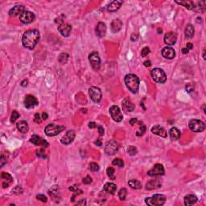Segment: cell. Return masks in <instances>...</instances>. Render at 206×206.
I'll return each mask as SVG.
<instances>
[{"instance_id": "cell-1", "label": "cell", "mask_w": 206, "mask_h": 206, "mask_svg": "<svg viewBox=\"0 0 206 206\" xmlns=\"http://www.w3.org/2000/svg\"><path fill=\"white\" fill-rule=\"evenodd\" d=\"M39 37H40V35H39V31L36 29L28 30L23 36L22 41H23V46L28 49H33L35 46L39 42Z\"/></svg>"}, {"instance_id": "cell-2", "label": "cell", "mask_w": 206, "mask_h": 206, "mask_svg": "<svg viewBox=\"0 0 206 206\" xmlns=\"http://www.w3.org/2000/svg\"><path fill=\"white\" fill-rule=\"evenodd\" d=\"M124 81H125L126 87L128 88L131 93L133 94L137 93L139 88V79L137 76L135 74H127L125 77Z\"/></svg>"}, {"instance_id": "cell-3", "label": "cell", "mask_w": 206, "mask_h": 206, "mask_svg": "<svg viewBox=\"0 0 206 206\" xmlns=\"http://www.w3.org/2000/svg\"><path fill=\"white\" fill-rule=\"evenodd\" d=\"M166 201V197L162 194H156L151 197H147L145 202L147 205L150 206H161L164 204Z\"/></svg>"}, {"instance_id": "cell-4", "label": "cell", "mask_w": 206, "mask_h": 206, "mask_svg": "<svg viewBox=\"0 0 206 206\" xmlns=\"http://www.w3.org/2000/svg\"><path fill=\"white\" fill-rule=\"evenodd\" d=\"M151 76L152 79L157 83L163 84V83H164L167 81V77H166V74L163 72V70L161 69H159V68L152 69L151 72Z\"/></svg>"}, {"instance_id": "cell-5", "label": "cell", "mask_w": 206, "mask_h": 206, "mask_svg": "<svg viewBox=\"0 0 206 206\" xmlns=\"http://www.w3.org/2000/svg\"><path fill=\"white\" fill-rule=\"evenodd\" d=\"M64 127L62 126H59L55 123L48 124L44 129V132L48 136H55L63 131Z\"/></svg>"}, {"instance_id": "cell-6", "label": "cell", "mask_w": 206, "mask_h": 206, "mask_svg": "<svg viewBox=\"0 0 206 206\" xmlns=\"http://www.w3.org/2000/svg\"><path fill=\"white\" fill-rule=\"evenodd\" d=\"M188 126L191 129V131H194V132L199 133L202 132L204 131L205 128V125L202 121L198 120V119H192L189 121Z\"/></svg>"}, {"instance_id": "cell-7", "label": "cell", "mask_w": 206, "mask_h": 206, "mask_svg": "<svg viewBox=\"0 0 206 206\" xmlns=\"http://www.w3.org/2000/svg\"><path fill=\"white\" fill-rule=\"evenodd\" d=\"M118 143L115 140H110L106 142L105 147V152L108 156H114L118 151Z\"/></svg>"}, {"instance_id": "cell-8", "label": "cell", "mask_w": 206, "mask_h": 206, "mask_svg": "<svg viewBox=\"0 0 206 206\" xmlns=\"http://www.w3.org/2000/svg\"><path fill=\"white\" fill-rule=\"evenodd\" d=\"M89 94L90 98L92 99V101H94V102L98 103L101 100L102 94H101V89H99L98 87L92 86V87L89 88Z\"/></svg>"}, {"instance_id": "cell-9", "label": "cell", "mask_w": 206, "mask_h": 206, "mask_svg": "<svg viewBox=\"0 0 206 206\" xmlns=\"http://www.w3.org/2000/svg\"><path fill=\"white\" fill-rule=\"evenodd\" d=\"M89 60L90 62L91 66L94 69H98L100 68V64H101V59L99 57L98 53L97 52H93L89 54Z\"/></svg>"}, {"instance_id": "cell-10", "label": "cell", "mask_w": 206, "mask_h": 206, "mask_svg": "<svg viewBox=\"0 0 206 206\" xmlns=\"http://www.w3.org/2000/svg\"><path fill=\"white\" fill-rule=\"evenodd\" d=\"M165 173L164 167L162 164L157 163L147 172V175L149 177H158V176H163Z\"/></svg>"}, {"instance_id": "cell-11", "label": "cell", "mask_w": 206, "mask_h": 206, "mask_svg": "<svg viewBox=\"0 0 206 206\" xmlns=\"http://www.w3.org/2000/svg\"><path fill=\"white\" fill-rule=\"evenodd\" d=\"M110 113L112 118L114 119L115 122H120L122 121L123 117H122V115L121 110L119 109V107L118 105H112V106L110 108Z\"/></svg>"}, {"instance_id": "cell-12", "label": "cell", "mask_w": 206, "mask_h": 206, "mask_svg": "<svg viewBox=\"0 0 206 206\" xmlns=\"http://www.w3.org/2000/svg\"><path fill=\"white\" fill-rule=\"evenodd\" d=\"M19 19L23 23L28 24L32 23L35 19V15L29 11H25L23 14L19 16Z\"/></svg>"}, {"instance_id": "cell-13", "label": "cell", "mask_w": 206, "mask_h": 206, "mask_svg": "<svg viewBox=\"0 0 206 206\" xmlns=\"http://www.w3.org/2000/svg\"><path fill=\"white\" fill-rule=\"evenodd\" d=\"M75 136L76 134L74 131H67L66 134L60 139V142H61L62 144L69 145L74 142Z\"/></svg>"}, {"instance_id": "cell-14", "label": "cell", "mask_w": 206, "mask_h": 206, "mask_svg": "<svg viewBox=\"0 0 206 206\" xmlns=\"http://www.w3.org/2000/svg\"><path fill=\"white\" fill-rule=\"evenodd\" d=\"M58 31L60 34L64 37L69 36V35L71 33L72 26L68 24V23H61L58 26Z\"/></svg>"}, {"instance_id": "cell-15", "label": "cell", "mask_w": 206, "mask_h": 206, "mask_svg": "<svg viewBox=\"0 0 206 206\" xmlns=\"http://www.w3.org/2000/svg\"><path fill=\"white\" fill-rule=\"evenodd\" d=\"M177 40V35L176 32H167L164 36V43L167 45H173L176 44Z\"/></svg>"}, {"instance_id": "cell-16", "label": "cell", "mask_w": 206, "mask_h": 206, "mask_svg": "<svg viewBox=\"0 0 206 206\" xmlns=\"http://www.w3.org/2000/svg\"><path fill=\"white\" fill-rule=\"evenodd\" d=\"M31 142H32L34 145H36V146H41L43 147H48V142L46 141L45 139H42L39 136L36 135H32V137L30 139Z\"/></svg>"}, {"instance_id": "cell-17", "label": "cell", "mask_w": 206, "mask_h": 206, "mask_svg": "<svg viewBox=\"0 0 206 206\" xmlns=\"http://www.w3.org/2000/svg\"><path fill=\"white\" fill-rule=\"evenodd\" d=\"M38 105V100L34 96L28 95L24 99V105L27 109H32Z\"/></svg>"}, {"instance_id": "cell-18", "label": "cell", "mask_w": 206, "mask_h": 206, "mask_svg": "<svg viewBox=\"0 0 206 206\" xmlns=\"http://www.w3.org/2000/svg\"><path fill=\"white\" fill-rule=\"evenodd\" d=\"M162 56L166 59L172 60L175 57L176 52H175L174 48H172V47H165L163 48Z\"/></svg>"}, {"instance_id": "cell-19", "label": "cell", "mask_w": 206, "mask_h": 206, "mask_svg": "<svg viewBox=\"0 0 206 206\" xmlns=\"http://www.w3.org/2000/svg\"><path fill=\"white\" fill-rule=\"evenodd\" d=\"M25 12V7L23 5H17L9 11V15L11 16H20Z\"/></svg>"}, {"instance_id": "cell-20", "label": "cell", "mask_w": 206, "mask_h": 206, "mask_svg": "<svg viewBox=\"0 0 206 206\" xmlns=\"http://www.w3.org/2000/svg\"><path fill=\"white\" fill-rule=\"evenodd\" d=\"M95 31H96V34L98 36L100 37V38L104 37L105 36V33H106V26L102 22H99L97 25Z\"/></svg>"}, {"instance_id": "cell-21", "label": "cell", "mask_w": 206, "mask_h": 206, "mask_svg": "<svg viewBox=\"0 0 206 206\" xmlns=\"http://www.w3.org/2000/svg\"><path fill=\"white\" fill-rule=\"evenodd\" d=\"M151 132L153 133V134H155V135H157L163 138H166L167 136V131H165V129L163 128V127H161L160 126H152V128H151Z\"/></svg>"}, {"instance_id": "cell-22", "label": "cell", "mask_w": 206, "mask_h": 206, "mask_svg": "<svg viewBox=\"0 0 206 206\" xmlns=\"http://www.w3.org/2000/svg\"><path fill=\"white\" fill-rule=\"evenodd\" d=\"M1 177H2V179H3L2 187L4 188H7L13 182V177L7 172H2V175H1Z\"/></svg>"}, {"instance_id": "cell-23", "label": "cell", "mask_w": 206, "mask_h": 206, "mask_svg": "<svg viewBox=\"0 0 206 206\" xmlns=\"http://www.w3.org/2000/svg\"><path fill=\"white\" fill-rule=\"evenodd\" d=\"M122 22L119 19H115L114 20L111 22V24H110V28H111V31L113 32H119L120 30L122 29Z\"/></svg>"}, {"instance_id": "cell-24", "label": "cell", "mask_w": 206, "mask_h": 206, "mask_svg": "<svg viewBox=\"0 0 206 206\" xmlns=\"http://www.w3.org/2000/svg\"><path fill=\"white\" fill-rule=\"evenodd\" d=\"M161 185H162V184H161L160 180H152L147 182V184H146V188L147 190H152L155 188H160Z\"/></svg>"}, {"instance_id": "cell-25", "label": "cell", "mask_w": 206, "mask_h": 206, "mask_svg": "<svg viewBox=\"0 0 206 206\" xmlns=\"http://www.w3.org/2000/svg\"><path fill=\"white\" fill-rule=\"evenodd\" d=\"M122 108L126 112H131L135 109V105L128 98H125L122 101Z\"/></svg>"}, {"instance_id": "cell-26", "label": "cell", "mask_w": 206, "mask_h": 206, "mask_svg": "<svg viewBox=\"0 0 206 206\" xmlns=\"http://www.w3.org/2000/svg\"><path fill=\"white\" fill-rule=\"evenodd\" d=\"M122 2H123L122 1H116V0H115V1H113V2H110V5L108 6L107 10L110 12H116V11H118V10L121 7Z\"/></svg>"}, {"instance_id": "cell-27", "label": "cell", "mask_w": 206, "mask_h": 206, "mask_svg": "<svg viewBox=\"0 0 206 206\" xmlns=\"http://www.w3.org/2000/svg\"><path fill=\"white\" fill-rule=\"evenodd\" d=\"M197 197L195 196V195H187L185 197H184V204L187 206L189 205H192V204H194L197 203Z\"/></svg>"}, {"instance_id": "cell-28", "label": "cell", "mask_w": 206, "mask_h": 206, "mask_svg": "<svg viewBox=\"0 0 206 206\" xmlns=\"http://www.w3.org/2000/svg\"><path fill=\"white\" fill-rule=\"evenodd\" d=\"M16 126L20 132L22 133H27L29 130V126H28V122L26 121H19L16 123Z\"/></svg>"}, {"instance_id": "cell-29", "label": "cell", "mask_w": 206, "mask_h": 206, "mask_svg": "<svg viewBox=\"0 0 206 206\" xmlns=\"http://www.w3.org/2000/svg\"><path fill=\"white\" fill-rule=\"evenodd\" d=\"M181 133L177 127H172L169 130V136L172 139L177 140L180 138Z\"/></svg>"}, {"instance_id": "cell-30", "label": "cell", "mask_w": 206, "mask_h": 206, "mask_svg": "<svg viewBox=\"0 0 206 206\" xmlns=\"http://www.w3.org/2000/svg\"><path fill=\"white\" fill-rule=\"evenodd\" d=\"M104 190L105 192H109L110 194H115L116 190H117V186L114 183H106L104 185Z\"/></svg>"}, {"instance_id": "cell-31", "label": "cell", "mask_w": 206, "mask_h": 206, "mask_svg": "<svg viewBox=\"0 0 206 206\" xmlns=\"http://www.w3.org/2000/svg\"><path fill=\"white\" fill-rule=\"evenodd\" d=\"M195 30L192 24H188L186 26L185 31H184V34H185V36L187 39H191L192 38V36H194Z\"/></svg>"}, {"instance_id": "cell-32", "label": "cell", "mask_w": 206, "mask_h": 206, "mask_svg": "<svg viewBox=\"0 0 206 206\" xmlns=\"http://www.w3.org/2000/svg\"><path fill=\"white\" fill-rule=\"evenodd\" d=\"M176 2L180 5H182L183 7H186L189 10H194L195 8V3L192 1H180V2L176 1Z\"/></svg>"}, {"instance_id": "cell-33", "label": "cell", "mask_w": 206, "mask_h": 206, "mask_svg": "<svg viewBox=\"0 0 206 206\" xmlns=\"http://www.w3.org/2000/svg\"><path fill=\"white\" fill-rule=\"evenodd\" d=\"M129 186L133 189H140L142 188V184L137 180H131L128 182Z\"/></svg>"}, {"instance_id": "cell-34", "label": "cell", "mask_w": 206, "mask_h": 206, "mask_svg": "<svg viewBox=\"0 0 206 206\" xmlns=\"http://www.w3.org/2000/svg\"><path fill=\"white\" fill-rule=\"evenodd\" d=\"M68 59H69V55L65 53H61V54L59 56V57H58V60H59L60 63L62 64H66L67 61H68Z\"/></svg>"}, {"instance_id": "cell-35", "label": "cell", "mask_w": 206, "mask_h": 206, "mask_svg": "<svg viewBox=\"0 0 206 206\" xmlns=\"http://www.w3.org/2000/svg\"><path fill=\"white\" fill-rule=\"evenodd\" d=\"M112 164L115 165V166H118V167H121V168H122V167H124L123 160H121V159H119V158L115 159V160H113Z\"/></svg>"}, {"instance_id": "cell-36", "label": "cell", "mask_w": 206, "mask_h": 206, "mask_svg": "<svg viewBox=\"0 0 206 206\" xmlns=\"http://www.w3.org/2000/svg\"><path fill=\"white\" fill-rule=\"evenodd\" d=\"M126 195H127V190H126V188H121L118 192V197L120 198V200L124 201V200L126 199Z\"/></svg>"}, {"instance_id": "cell-37", "label": "cell", "mask_w": 206, "mask_h": 206, "mask_svg": "<svg viewBox=\"0 0 206 206\" xmlns=\"http://www.w3.org/2000/svg\"><path fill=\"white\" fill-rule=\"evenodd\" d=\"M145 131H146V126H145L142 123H140L139 130H138L137 132H136V135H137V136H142V135H143Z\"/></svg>"}, {"instance_id": "cell-38", "label": "cell", "mask_w": 206, "mask_h": 206, "mask_svg": "<svg viewBox=\"0 0 206 206\" xmlns=\"http://www.w3.org/2000/svg\"><path fill=\"white\" fill-rule=\"evenodd\" d=\"M106 173L107 175L110 177V178H111L112 180H115V169L113 168V167H109L106 170Z\"/></svg>"}, {"instance_id": "cell-39", "label": "cell", "mask_w": 206, "mask_h": 206, "mask_svg": "<svg viewBox=\"0 0 206 206\" xmlns=\"http://www.w3.org/2000/svg\"><path fill=\"white\" fill-rule=\"evenodd\" d=\"M127 152H128L129 155H131V156H135L138 152L137 148L135 147H134V146H130V147H128V149H127Z\"/></svg>"}, {"instance_id": "cell-40", "label": "cell", "mask_w": 206, "mask_h": 206, "mask_svg": "<svg viewBox=\"0 0 206 206\" xmlns=\"http://www.w3.org/2000/svg\"><path fill=\"white\" fill-rule=\"evenodd\" d=\"M89 170L91 172H98L99 170V165L97 164L96 163H91L89 164Z\"/></svg>"}, {"instance_id": "cell-41", "label": "cell", "mask_w": 206, "mask_h": 206, "mask_svg": "<svg viewBox=\"0 0 206 206\" xmlns=\"http://www.w3.org/2000/svg\"><path fill=\"white\" fill-rule=\"evenodd\" d=\"M8 154H7V156H5L4 152H2V155H1V159H0V163H1V167H2L3 165L7 163V158H8Z\"/></svg>"}, {"instance_id": "cell-42", "label": "cell", "mask_w": 206, "mask_h": 206, "mask_svg": "<svg viewBox=\"0 0 206 206\" xmlns=\"http://www.w3.org/2000/svg\"><path fill=\"white\" fill-rule=\"evenodd\" d=\"M19 118V114L16 110H14L13 112L12 113V117H11V121L12 122H15L17 120V119Z\"/></svg>"}, {"instance_id": "cell-43", "label": "cell", "mask_w": 206, "mask_h": 206, "mask_svg": "<svg viewBox=\"0 0 206 206\" xmlns=\"http://www.w3.org/2000/svg\"><path fill=\"white\" fill-rule=\"evenodd\" d=\"M149 53H150V48H147V47H145L144 48H142V52H141V55H142V57H147Z\"/></svg>"}, {"instance_id": "cell-44", "label": "cell", "mask_w": 206, "mask_h": 206, "mask_svg": "<svg viewBox=\"0 0 206 206\" xmlns=\"http://www.w3.org/2000/svg\"><path fill=\"white\" fill-rule=\"evenodd\" d=\"M12 192H14L15 194H16V195L21 194V193L23 192V188H21L20 186H16L15 188L13 189V191H12Z\"/></svg>"}, {"instance_id": "cell-45", "label": "cell", "mask_w": 206, "mask_h": 206, "mask_svg": "<svg viewBox=\"0 0 206 206\" xmlns=\"http://www.w3.org/2000/svg\"><path fill=\"white\" fill-rule=\"evenodd\" d=\"M36 199L37 200H39L40 201L42 202H47V201H48V198L44 196V195L43 194H39L37 195L36 196Z\"/></svg>"}, {"instance_id": "cell-46", "label": "cell", "mask_w": 206, "mask_h": 206, "mask_svg": "<svg viewBox=\"0 0 206 206\" xmlns=\"http://www.w3.org/2000/svg\"><path fill=\"white\" fill-rule=\"evenodd\" d=\"M185 88L186 91L188 92V93H190V92L193 91V89H194V85H192V83H188V84L185 85Z\"/></svg>"}, {"instance_id": "cell-47", "label": "cell", "mask_w": 206, "mask_h": 206, "mask_svg": "<svg viewBox=\"0 0 206 206\" xmlns=\"http://www.w3.org/2000/svg\"><path fill=\"white\" fill-rule=\"evenodd\" d=\"M92 182V178L89 176H87L86 177L83 179V183L85 184H89Z\"/></svg>"}, {"instance_id": "cell-48", "label": "cell", "mask_w": 206, "mask_h": 206, "mask_svg": "<svg viewBox=\"0 0 206 206\" xmlns=\"http://www.w3.org/2000/svg\"><path fill=\"white\" fill-rule=\"evenodd\" d=\"M34 121L36 122V123H40L41 122V116L39 115V114H36L35 115Z\"/></svg>"}, {"instance_id": "cell-49", "label": "cell", "mask_w": 206, "mask_h": 206, "mask_svg": "<svg viewBox=\"0 0 206 206\" xmlns=\"http://www.w3.org/2000/svg\"><path fill=\"white\" fill-rule=\"evenodd\" d=\"M44 151V149H42V150H39V151H37V154H38L37 156H39V157H43V158H45V157H44V156H43V155H45Z\"/></svg>"}, {"instance_id": "cell-50", "label": "cell", "mask_w": 206, "mask_h": 206, "mask_svg": "<svg viewBox=\"0 0 206 206\" xmlns=\"http://www.w3.org/2000/svg\"><path fill=\"white\" fill-rule=\"evenodd\" d=\"M88 126H89L90 129H94V128H95V127H96L97 125H96V123L94 122H90L89 123V125H88Z\"/></svg>"}, {"instance_id": "cell-51", "label": "cell", "mask_w": 206, "mask_h": 206, "mask_svg": "<svg viewBox=\"0 0 206 206\" xmlns=\"http://www.w3.org/2000/svg\"><path fill=\"white\" fill-rule=\"evenodd\" d=\"M98 132L101 136H102L104 135V129H103V127L101 126H98Z\"/></svg>"}, {"instance_id": "cell-52", "label": "cell", "mask_w": 206, "mask_h": 206, "mask_svg": "<svg viewBox=\"0 0 206 206\" xmlns=\"http://www.w3.org/2000/svg\"><path fill=\"white\" fill-rule=\"evenodd\" d=\"M186 48H187L188 50H191V49L193 48V45H192L191 43H188V44H187V46H186Z\"/></svg>"}, {"instance_id": "cell-53", "label": "cell", "mask_w": 206, "mask_h": 206, "mask_svg": "<svg viewBox=\"0 0 206 206\" xmlns=\"http://www.w3.org/2000/svg\"><path fill=\"white\" fill-rule=\"evenodd\" d=\"M143 64H144L146 67H149V66H151V61H150V60H146V61L143 63Z\"/></svg>"}, {"instance_id": "cell-54", "label": "cell", "mask_w": 206, "mask_h": 206, "mask_svg": "<svg viewBox=\"0 0 206 206\" xmlns=\"http://www.w3.org/2000/svg\"><path fill=\"white\" fill-rule=\"evenodd\" d=\"M137 118H132L131 120V121H130V123H131V125H135V123H136V122H137Z\"/></svg>"}, {"instance_id": "cell-55", "label": "cell", "mask_w": 206, "mask_h": 206, "mask_svg": "<svg viewBox=\"0 0 206 206\" xmlns=\"http://www.w3.org/2000/svg\"><path fill=\"white\" fill-rule=\"evenodd\" d=\"M48 114L47 113H43V115H42V118L44 119V120H47L48 119Z\"/></svg>"}, {"instance_id": "cell-56", "label": "cell", "mask_w": 206, "mask_h": 206, "mask_svg": "<svg viewBox=\"0 0 206 206\" xmlns=\"http://www.w3.org/2000/svg\"><path fill=\"white\" fill-rule=\"evenodd\" d=\"M27 85H28V81L27 80H24L23 81H22V83H21V85L23 86V87H24V86H27Z\"/></svg>"}, {"instance_id": "cell-57", "label": "cell", "mask_w": 206, "mask_h": 206, "mask_svg": "<svg viewBox=\"0 0 206 206\" xmlns=\"http://www.w3.org/2000/svg\"><path fill=\"white\" fill-rule=\"evenodd\" d=\"M188 51L189 50H188V49H187V48H182V53H184V54H187V53H188Z\"/></svg>"}, {"instance_id": "cell-58", "label": "cell", "mask_w": 206, "mask_h": 206, "mask_svg": "<svg viewBox=\"0 0 206 206\" xmlns=\"http://www.w3.org/2000/svg\"><path fill=\"white\" fill-rule=\"evenodd\" d=\"M95 144H96L97 146H101V140H97L96 142H95Z\"/></svg>"}, {"instance_id": "cell-59", "label": "cell", "mask_w": 206, "mask_h": 206, "mask_svg": "<svg viewBox=\"0 0 206 206\" xmlns=\"http://www.w3.org/2000/svg\"><path fill=\"white\" fill-rule=\"evenodd\" d=\"M77 204H85V200H82V201L77 203Z\"/></svg>"}, {"instance_id": "cell-60", "label": "cell", "mask_w": 206, "mask_h": 206, "mask_svg": "<svg viewBox=\"0 0 206 206\" xmlns=\"http://www.w3.org/2000/svg\"><path fill=\"white\" fill-rule=\"evenodd\" d=\"M203 57H204V60L206 59V57H205V49H204V52H203Z\"/></svg>"}]
</instances>
